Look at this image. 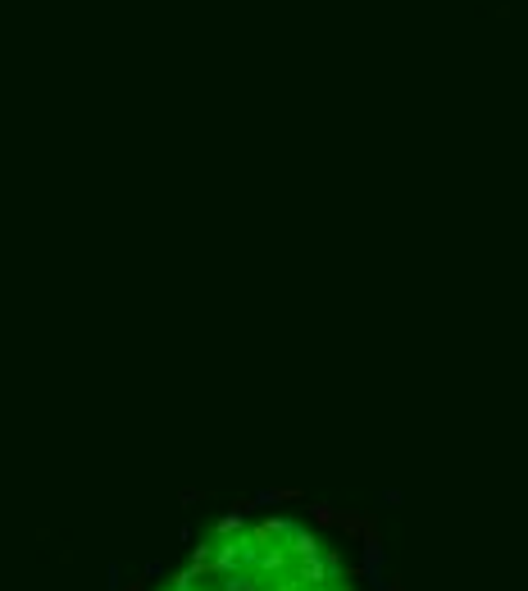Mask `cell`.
Masks as SVG:
<instances>
[{
  "instance_id": "obj_1",
  "label": "cell",
  "mask_w": 528,
  "mask_h": 591,
  "mask_svg": "<svg viewBox=\"0 0 528 591\" xmlns=\"http://www.w3.org/2000/svg\"><path fill=\"white\" fill-rule=\"evenodd\" d=\"M160 591H355V573L314 528L255 514L205 533Z\"/></svg>"
}]
</instances>
